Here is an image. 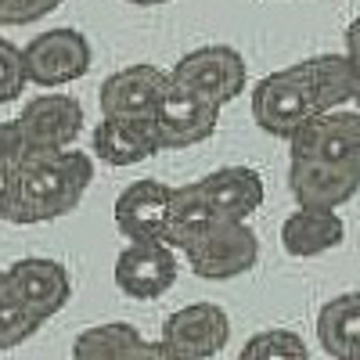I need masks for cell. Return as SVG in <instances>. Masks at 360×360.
Masks as SVG:
<instances>
[{
  "label": "cell",
  "instance_id": "cell-7",
  "mask_svg": "<svg viewBox=\"0 0 360 360\" xmlns=\"http://www.w3.org/2000/svg\"><path fill=\"white\" fill-rule=\"evenodd\" d=\"M90 62H94V51H90V40L79 33V29H47V33L33 37L22 47V65H25V79L37 86H62L79 79L83 72H90Z\"/></svg>",
  "mask_w": 360,
  "mask_h": 360
},
{
  "label": "cell",
  "instance_id": "cell-27",
  "mask_svg": "<svg viewBox=\"0 0 360 360\" xmlns=\"http://www.w3.org/2000/svg\"><path fill=\"white\" fill-rule=\"evenodd\" d=\"M15 25V0H0V29Z\"/></svg>",
  "mask_w": 360,
  "mask_h": 360
},
{
  "label": "cell",
  "instance_id": "cell-21",
  "mask_svg": "<svg viewBox=\"0 0 360 360\" xmlns=\"http://www.w3.org/2000/svg\"><path fill=\"white\" fill-rule=\"evenodd\" d=\"M307 353H310L307 342L288 328H266L242 346L245 360H307Z\"/></svg>",
  "mask_w": 360,
  "mask_h": 360
},
{
  "label": "cell",
  "instance_id": "cell-14",
  "mask_svg": "<svg viewBox=\"0 0 360 360\" xmlns=\"http://www.w3.org/2000/svg\"><path fill=\"white\" fill-rule=\"evenodd\" d=\"M346 224L335 209L324 205H295L281 224V249L295 259H314L342 245Z\"/></svg>",
  "mask_w": 360,
  "mask_h": 360
},
{
  "label": "cell",
  "instance_id": "cell-8",
  "mask_svg": "<svg viewBox=\"0 0 360 360\" xmlns=\"http://www.w3.org/2000/svg\"><path fill=\"white\" fill-rule=\"evenodd\" d=\"M227 339H231V321L217 303H191L173 310L159 332V346L166 356H188V360L224 353Z\"/></svg>",
  "mask_w": 360,
  "mask_h": 360
},
{
  "label": "cell",
  "instance_id": "cell-9",
  "mask_svg": "<svg viewBox=\"0 0 360 360\" xmlns=\"http://www.w3.org/2000/svg\"><path fill=\"white\" fill-rule=\"evenodd\" d=\"M83 105L69 94H40L33 101H25L18 112L22 137L33 152H58V148H72V141L83 134Z\"/></svg>",
  "mask_w": 360,
  "mask_h": 360
},
{
  "label": "cell",
  "instance_id": "cell-20",
  "mask_svg": "<svg viewBox=\"0 0 360 360\" xmlns=\"http://www.w3.org/2000/svg\"><path fill=\"white\" fill-rule=\"evenodd\" d=\"M44 328V321L29 310L18 292L8 281V270H0V349H15L25 339H33Z\"/></svg>",
  "mask_w": 360,
  "mask_h": 360
},
{
  "label": "cell",
  "instance_id": "cell-2",
  "mask_svg": "<svg viewBox=\"0 0 360 360\" xmlns=\"http://www.w3.org/2000/svg\"><path fill=\"white\" fill-rule=\"evenodd\" d=\"M94 180V159L86 152L58 148V152H33L18 166V195L11 224H47L69 217Z\"/></svg>",
  "mask_w": 360,
  "mask_h": 360
},
{
  "label": "cell",
  "instance_id": "cell-28",
  "mask_svg": "<svg viewBox=\"0 0 360 360\" xmlns=\"http://www.w3.org/2000/svg\"><path fill=\"white\" fill-rule=\"evenodd\" d=\"M127 4H137V8H159V4H169V0H127Z\"/></svg>",
  "mask_w": 360,
  "mask_h": 360
},
{
  "label": "cell",
  "instance_id": "cell-15",
  "mask_svg": "<svg viewBox=\"0 0 360 360\" xmlns=\"http://www.w3.org/2000/svg\"><path fill=\"white\" fill-rule=\"evenodd\" d=\"M205 202L217 209V217L224 220H249L256 209L263 205V176L252 166H220L213 173H205L195 180Z\"/></svg>",
  "mask_w": 360,
  "mask_h": 360
},
{
  "label": "cell",
  "instance_id": "cell-5",
  "mask_svg": "<svg viewBox=\"0 0 360 360\" xmlns=\"http://www.w3.org/2000/svg\"><path fill=\"white\" fill-rule=\"evenodd\" d=\"M191 274L202 281L242 278L259 263V238L245 220H217L195 245L184 249Z\"/></svg>",
  "mask_w": 360,
  "mask_h": 360
},
{
  "label": "cell",
  "instance_id": "cell-4",
  "mask_svg": "<svg viewBox=\"0 0 360 360\" xmlns=\"http://www.w3.org/2000/svg\"><path fill=\"white\" fill-rule=\"evenodd\" d=\"M148 123H152V134L159 141V152H180V148H191L202 144L205 137H213L220 123V105L169 76Z\"/></svg>",
  "mask_w": 360,
  "mask_h": 360
},
{
  "label": "cell",
  "instance_id": "cell-17",
  "mask_svg": "<svg viewBox=\"0 0 360 360\" xmlns=\"http://www.w3.org/2000/svg\"><path fill=\"white\" fill-rule=\"evenodd\" d=\"M76 360H130V356H166L159 342H148L130 321L94 324L76 335L72 342Z\"/></svg>",
  "mask_w": 360,
  "mask_h": 360
},
{
  "label": "cell",
  "instance_id": "cell-6",
  "mask_svg": "<svg viewBox=\"0 0 360 360\" xmlns=\"http://www.w3.org/2000/svg\"><path fill=\"white\" fill-rule=\"evenodd\" d=\"M169 76L224 108L227 101L242 98V90L249 83V65L242 51H234L231 44H205V47L188 51L169 69Z\"/></svg>",
  "mask_w": 360,
  "mask_h": 360
},
{
  "label": "cell",
  "instance_id": "cell-23",
  "mask_svg": "<svg viewBox=\"0 0 360 360\" xmlns=\"http://www.w3.org/2000/svg\"><path fill=\"white\" fill-rule=\"evenodd\" d=\"M25 155H29V144L22 137L18 119H4V123H0V159H11V162L22 166Z\"/></svg>",
  "mask_w": 360,
  "mask_h": 360
},
{
  "label": "cell",
  "instance_id": "cell-13",
  "mask_svg": "<svg viewBox=\"0 0 360 360\" xmlns=\"http://www.w3.org/2000/svg\"><path fill=\"white\" fill-rule=\"evenodd\" d=\"M169 72L159 65H127L112 72L101 90H98V105L101 115H123V119H152L155 101L162 94Z\"/></svg>",
  "mask_w": 360,
  "mask_h": 360
},
{
  "label": "cell",
  "instance_id": "cell-18",
  "mask_svg": "<svg viewBox=\"0 0 360 360\" xmlns=\"http://www.w3.org/2000/svg\"><path fill=\"white\" fill-rule=\"evenodd\" d=\"M321 349L335 360H360V292H342L317 310Z\"/></svg>",
  "mask_w": 360,
  "mask_h": 360
},
{
  "label": "cell",
  "instance_id": "cell-11",
  "mask_svg": "<svg viewBox=\"0 0 360 360\" xmlns=\"http://www.w3.org/2000/svg\"><path fill=\"white\" fill-rule=\"evenodd\" d=\"M8 281L18 292V299L33 310L40 321H51L54 314H62L72 299V281H69V270L47 259V256H25L15 259L8 266Z\"/></svg>",
  "mask_w": 360,
  "mask_h": 360
},
{
  "label": "cell",
  "instance_id": "cell-26",
  "mask_svg": "<svg viewBox=\"0 0 360 360\" xmlns=\"http://www.w3.org/2000/svg\"><path fill=\"white\" fill-rule=\"evenodd\" d=\"M346 58L356 69V98H353V105H360V15L346 25Z\"/></svg>",
  "mask_w": 360,
  "mask_h": 360
},
{
  "label": "cell",
  "instance_id": "cell-16",
  "mask_svg": "<svg viewBox=\"0 0 360 360\" xmlns=\"http://www.w3.org/2000/svg\"><path fill=\"white\" fill-rule=\"evenodd\" d=\"M94 159L108 166H137L144 159L159 155V141L148 119H123V115H101V123L90 134Z\"/></svg>",
  "mask_w": 360,
  "mask_h": 360
},
{
  "label": "cell",
  "instance_id": "cell-3",
  "mask_svg": "<svg viewBox=\"0 0 360 360\" xmlns=\"http://www.w3.org/2000/svg\"><path fill=\"white\" fill-rule=\"evenodd\" d=\"M321 108L314 79L307 72V62H295L288 69L266 72L256 86H252V119L256 127L270 137H292L299 127L314 119Z\"/></svg>",
  "mask_w": 360,
  "mask_h": 360
},
{
  "label": "cell",
  "instance_id": "cell-1",
  "mask_svg": "<svg viewBox=\"0 0 360 360\" xmlns=\"http://www.w3.org/2000/svg\"><path fill=\"white\" fill-rule=\"evenodd\" d=\"M288 191L295 205L324 209L360 191V112H317L288 137Z\"/></svg>",
  "mask_w": 360,
  "mask_h": 360
},
{
  "label": "cell",
  "instance_id": "cell-25",
  "mask_svg": "<svg viewBox=\"0 0 360 360\" xmlns=\"http://www.w3.org/2000/svg\"><path fill=\"white\" fill-rule=\"evenodd\" d=\"M65 0H15V25H29L51 11H58Z\"/></svg>",
  "mask_w": 360,
  "mask_h": 360
},
{
  "label": "cell",
  "instance_id": "cell-10",
  "mask_svg": "<svg viewBox=\"0 0 360 360\" xmlns=\"http://www.w3.org/2000/svg\"><path fill=\"white\" fill-rule=\"evenodd\" d=\"M115 285L130 299H159L176 285V252L166 242H130L115 256Z\"/></svg>",
  "mask_w": 360,
  "mask_h": 360
},
{
  "label": "cell",
  "instance_id": "cell-22",
  "mask_svg": "<svg viewBox=\"0 0 360 360\" xmlns=\"http://www.w3.org/2000/svg\"><path fill=\"white\" fill-rule=\"evenodd\" d=\"M25 86H29V79H25V65H22V47L0 33V105L18 101Z\"/></svg>",
  "mask_w": 360,
  "mask_h": 360
},
{
  "label": "cell",
  "instance_id": "cell-19",
  "mask_svg": "<svg viewBox=\"0 0 360 360\" xmlns=\"http://www.w3.org/2000/svg\"><path fill=\"white\" fill-rule=\"evenodd\" d=\"M217 209L205 202V195L198 191V184H180L169 191V217H166V245H176L184 252L188 245H195L198 238L213 227Z\"/></svg>",
  "mask_w": 360,
  "mask_h": 360
},
{
  "label": "cell",
  "instance_id": "cell-24",
  "mask_svg": "<svg viewBox=\"0 0 360 360\" xmlns=\"http://www.w3.org/2000/svg\"><path fill=\"white\" fill-rule=\"evenodd\" d=\"M18 195V162L0 159V220H11Z\"/></svg>",
  "mask_w": 360,
  "mask_h": 360
},
{
  "label": "cell",
  "instance_id": "cell-12",
  "mask_svg": "<svg viewBox=\"0 0 360 360\" xmlns=\"http://www.w3.org/2000/svg\"><path fill=\"white\" fill-rule=\"evenodd\" d=\"M169 191L162 180H134L115 198V227L127 242H166Z\"/></svg>",
  "mask_w": 360,
  "mask_h": 360
}]
</instances>
